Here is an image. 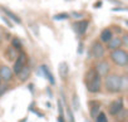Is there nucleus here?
<instances>
[{
  "label": "nucleus",
  "instance_id": "nucleus-31",
  "mask_svg": "<svg viewBox=\"0 0 128 122\" xmlns=\"http://www.w3.org/2000/svg\"><path fill=\"white\" fill-rule=\"evenodd\" d=\"M78 54H82L83 53V43H79V47H78Z\"/></svg>",
  "mask_w": 128,
  "mask_h": 122
},
{
  "label": "nucleus",
  "instance_id": "nucleus-36",
  "mask_svg": "<svg viewBox=\"0 0 128 122\" xmlns=\"http://www.w3.org/2000/svg\"><path fill=\"white\" fill-rule=\"evenodd\" d=\"M2 83H3V82H2V79H0V84H2Z\"/></svg>",
  "mask_w": 128,
  "mask_h": 122
},
{
  "label": "nucleus",
  "instance_id": "nucleus-11",
  "mask_svg": "<svg viewBox=\"0 0 128 122\" xmlns=\"http://www.w3.org/2000/svg\"><path fill=\"white\" fill-rule=\"evenodd\" d=\"M88 104H89V114L94 119L97 117V114L100 112V102L97 99H90L88 102Z\"/></svg>",
  "mask_w": 128,
  "mask_h": 122
},
{
  "label": "nucleus",
  "instance_id": "nucleus-21",
  "mask_svg": "<svg viewBox=\"0 0 128 122\" xmlns=\"http://www.w3.org/2000/svg\"><path fill=\"white\" fill-rule=\"evenodd\" d=\"M72 101H73V112L74 111H79V108H80V103H79V97H78V94L77 93H73V96H72Z\"/></svg>",
  "mask_w": 128,
  "mask_h": 122
},
{
  "label": "nucleus",
  "instance_id": "nucleus-22",
  "mask_svg": "<svg viewBox=\"0 0 128 122\" xmlns=\"http://www.w3.org/2000/svg\"><path fill=\"white\" fill-rule=\"evenodd\" d=\"M120 79H122V92H126L128 88V76L127 73L120 74Z\"/></svg>",
  "mask_w": 128,
  "mask_h": 122
},
{
  "label": "nucleus",
  "instance_id": "nucleus-3",
  "mask_svg": "<svg viewBox=\"0 0 128 122\" xmlns=\"http://www.w3.org/2000/svg\"><path fill=\"white\" fill-rule=\"evenodd\" d=\"M84 84H86V88H87L88 93L98 94L103 88V78L99 74H97L93 79H90L88 82H84Z\"/></svg>",
  "mask_w": 128,
  "mask_h": 122
},
{
  "label": "nucleus",
  "instance_id": "nucleus-10",
  "mask_svg": "<svg viewBox=\"0 0 128 122\" xmlns=\"http://www.w3.org/2000/svg\"><path fill=\"white\" fill-rule=\"evenodd\" d=\"M39 68H40V71H42V73H43V77L48 79L49 84L54 86V84H55V77L53 76L50 68H49L46 64H42V66H39Z\"/></svg>",
  "mask_w": 128,
  "mask_h": 122
},
{
  "label": "nucleus",
  "instance_id": "nucleus-24",
  "mask_svg": "<svg viewBox=\"0 0 128 122\" xmlns=\"http://www.w3.org/2000/svg\"><path fill=\"white\" fill-rule=\"evenodd\" d=\"M10 91V87L8 86V83H2V84H0V97H2V96H4L6 92H9Z\"/></svg>",
  "mask_w": 128,
  "mask_h": 122
},
{
  "label": "nucleus",
  "instance_id": "nucleus-13",
  "mask_svg": "<svg viewBox=\"0 0 128 122\" xmlns=\"http://www.w3.org/2000/svg\"><path fill=\"white\" fill-rule=\"evenodd\" d=\"M58 74H59V77L63 81H66L68 78V74H69V66H68V63H66V62L59 63V66H58Z\"/></svg>",
  "mask_w": 128,
  "mask_h": 122
},
{
  "label": "nucleus",
  "instance_id": "nucleus-27",
  "mask_svg": "<svg viewBox=\"0 0 128 122\" xmlns=\"http://www.w3.org/2000/svg\"><path fill=\"white\" fill-rule=\"evenodd\" d=\"M120 40H122V45L123 47H127L128 45V34H123V37L120 38Z\"/></svg>",
  "mask_w": 128,
  "mask_h": 122
},
{
  "label": "nucleus",
  "instance_id": "nucleus-17",
  "mask_svg": "<svg viewBox=\"0 0 128 122\" xmlns=\"http://www.w3.org/2000/svg\"><path fill=\"white\" fill-rule=\"evenodd\" d=\"M5 58L8 59V62H14L18 57V52L13 48V47H8L6 50H5Z\"/></svg>",
  "mask_w": 128,
  "mask_h": 122
},
{
  "label": "nucleus",
  "instance_id": "nucleus-4",
  "mask_svg": "<svg viewBox=\"0 0 128 122\" xmlns=\"http://www.w3.org/2000/svg\"><path fill=\"white\" fill-rule=\"evenodd\" d=\"M106 47L104 44H102L99 40H94L90 45V49H89V53H90V57L96 60H100V59H104V55H106Z\"/></svg>",
  "mask_w": 128,
  "mask_h": 122
},
{
  "label": "nucleus",
  "instance_id": "nucleus-18",
  "mask_svg": "<svg viewBox=\"0 0 128 122\" xmlns=\"http://www.w3.org/2000/svg\"><path fill=\"white\" fill-rule=\"evenodd\" d=\"M64 107H66V114H67V117H66V121L67 122H76V117H74V112H73V109H72V106L70 104H68V102L64 104Z\"/></svg>",
  "mask_w": 128,
  "mask_h": 122
},
{
  "label": "nucleus",
  "instance_id": "nucleus-6",
  "mask_svg": "<svg viewBox=\"0 0 128 122\" xmlns=\"http://www.w3.org/2000/svg\"><path fill=\"white\" fill-rule=\"evenodd\" d=\"M94 69L97 71V73L104 78L106 76H108L112 71V67H110V63L108 62L107 59H100V60H97V63H96V67Z\"/></svg>",
  "mask_w": 128,
  "mask_h": 122
},
{
  "label": "nucleus",
  "instance_id": "nucleus-19",
  "mask_svg": "<svg viewBox=\"0 0 128 122\" xmlns=\"http://www.w3.org/2000/svg\"><path fill=\"white\" fill-rule=\"evenodd\" d=\"M10 47H13L18 53H19V52H23V43H22V40H20L19 38H16V37L12 39V45H10Z\"/></svg>",
  "mask_w": 128,
  "mask_h": 122
},
{
  "label": "nucleus",
  "instance_id": "nucleus-15",
  "mask_svg": "<svg viewBox=\"0 0 128 122\" xmlns=\"http://www.w3.org/2000/svg\"><path fill=\"white\" fill-rule=\"evenodd\" d=\"M0 10L4 12V14L8 17L9 20H13V22L16 23V24H22V19H20L16 14H14L12 10H9V9H6V8H4V7H0Z\"/></svg>",
  "mask_w": 128,
  "mask_h": 122
},
{
  "label": "nucleus",
  "instance_id": "nucleus-34",
  "mask_svg": "<svg viewBox=\"0 0 128 122\" xmlns=\"http://www.w3.org/2000/svg\"><path fill=\"white\" fill-rule=\"evenodd\" d=\"M3 39H4V37H3V34H2V32H0V43L3 42Z\"/></svg>",
  "mask_w": 128,
  "mask_h": 122
},
{
  "label": "nucleus",
  "instance_id": "nucleus-9",
  "mask_svg": "<svg viewBox=\"0 0 128 122\" xmlns=\"http://www.w3.org/2000/svg\"><path fill=\"white\" fill-rule=\"evenodd\" d=\"M88 27H89V20H87V19H80L73 24V28L78 35H84Z\"/></svg>",
  "mask_w": 128,
  "mask_h": 122
},
{
  "label": "nucleus",
  "instance_id": "nucleus-14",
  "mask_svg": "<svg viewBox=\"0 0 128 122\" xmlns=\"http://www.w3.org/2000/svg\"><path fill=\"white\" fill-rule=\"evenodd\" d=\"M112 38H113V30L110 28H106V29L102 30V33L99 35V42L102 44H107Z\"/></svg>",
  "mask_w": 128,
  "mask_h": 122
},
{
  "label": "nucleus",
  "instance_id": "nucleus-35",
  "mask_svg": "<svg viewBox=\"0 0 128 122\" xmlns=\"http://www.w3.org/2000/svg\"><path fill=\"white\" fill-rule=\"evenodd\" d=\"M25 121H26V118H23V119H22L20 122H25Z\"/></svg>",
  "mask_w": 128,
  "mask_h": 122
},
{
  "label": "nucleus",
  "instance_id": "nucleus-32",
  "mask_svg": "<svg viewBox=\"0 0 128 122\" xmlns=\"http://www.w3.org/2000/svg\"><path fill=\"white\" fill-rule=\"evenodd\" d=\"M124 10H126L124 8H114L113 9V12H124Z\"/></svg>",
  "mask_w": 128,
  "mask_h": 122
},
{
  "label": "nucleus",
  "instance_id": "nucleus-20",
  "mask_svg": "<svg viewBox=\"0 0 128 122\" xmlns=\"http://www.w3.org/2000/svg\"><path fill=\"white\" fill-rule=\"evenodd\" d=\"M114 121H116V122H126V121H127V109L123 108L120 112H118V113L114 116Z\"/></svg>",
  "mask_w": 128,
  "mask_h": 122
},
{
  "label": "nucleus",
  "instance_id": "nucleus-5",
  "mask_svg": "<svg viewBox=\"0 0 128 122\" xmlns=\"http://www.w3.org/2000/svg\"><path fill=\"white\" fill-rule=\"evenodd\" d=\"M28 60H29V57H28V54H26L24 50L18 53V57H16V59L14 60V64H13V68H12L15 76H16L24 67L28 66Z\"/></svg>",
  "mask_w": 128,
  "mask_h": 122
},
{
  "label": "nucleus",
  "instance_id": "nucleus-23",
  "mask_svg": "<svg viewBox=\"0 0 128 122\" xmlns=\"http://www.w3.org/2000/svg\"><path fill=\"white\" fill-rule=\"evenodd\" d=\"M94 122H108V117H107V114L103 111H100L97 114V117L94 118Z\"/></svg>",
  "mask_w": 128,
  "mask_h": 122
},
{
  "label": "nucleus",
  "instance_id": "nucleus-26",
  "mask_svg": "<svg viewBox=\"0 0 128 122\" xmlns=\"http://www.w3.org/2000/svg\"><path fill=\"white\" fill-rule=\"evenodd\" d=\"M58 112L59 114H64V104L60 99H58Z\"/></svg>",
  "mask_w": 128,
  "mask_h": 122
},
{
  "label": "nucleus",
  "instance_id": "nucleus-12",
  "mask_svg": "<svg viewBox=\"0 0 128 122\" xmlns=\"http://www.w3.org/2000/svg\"><path fill=\"white\" fill-rule=\"evenodd\" d=\"M122 47H123V45H122L120 37H113V38L107 43V48H106V49H108L109 52H112V50L119 49V48H122Z\"/></svg>",
  "mask_w": 128,
  "mask_h": 122
},
{
  "label": "nucleus",
  "instance_id": "nucleus-8",
  "mask_svg": "<svg viewBox=\"0 0 128 122\" xmlns=\"http://www.w3.org/2000/svg\"><path fill=\"white\" fill-rule=\"evenodd\" d=\"M14 72L13 69L8 66V64H2L0 66V79L4 83H10L12 81H14Z\"/></svg>",
  "mask_w": 128,
  "mask_h": 122
},
{
  "label": "nucleus",
  "instance_id": "nucleus-30",
  "mask_svg": "<svg viewBox=\"0 0 128 122\" xmlns=\"http://www.w3.org/2000/svg\"><path fill=\"white\" fill-rule=\"evenodd\" d=\"M72 17L76 18V19H82L83 18V14L82 13H72Z\"/></svg>",
  "mask_w": 128,
  "mask_h": 122
},
{
  "label": "nucleus",
  "instance_id": "nucleus-7",
  "mask_svg": "<svg viewBox=\"0 0 128 122\" xmlns=\"http://www.w3.org/2000/svg\"><path fill=\"white\" fill-rule=\"evenodd\" d=\"M124 108V99L123 97H119L117 99H113L109 104H108V114L114 117L118 112H120Z\"/></svg>",
  "mask_w": 128,
  "mask_h": 122
},
{
  "label": "nucleus",
  "instance_id": "nucleus-1",
  "mask_svg": "<svg viewBox=\"0 0 128 122\" xmlns=\"http://www.w3.org/2000/svg\"><path fill=\"white\" fill-rule=\"evenodd\" d=\"M103 88L108 94H118L122 92V79L118 73H109L103 78Z\"/></svg>",
  "mask_w": 128,
  "mask_h": 122
},
{
  "label": "nucleus",
  "instance_id": "nucleus-16",
  "mask_svg": "<svg viewBox=\"0 0 128 122\" xmlns=\"http://www.w3.org/2000/svg\"><path fill=\"white\" fill-rule=\"evenodd\" d=\"M30 74H32V71H30V68L26 66V67H24V68L16 74V77H18V79H19L20 82H26V81L29 79Z\"/></svg>",
  "mask_w": 128,
  "mask_h": 122
},
{
  "label": "nucleus",
  "instance_id": "nucleus-25",
  "mask_svg": "<svg viewBox=\"0 0 128 122\" xmlns=\"http://www.w3.org/2000/svg\"><path fill=\"white\" fill-rule=\"evenodd\" d=\"M68 18H69V14H67V13H60V14H56L53 17L54 20H66Z\"/></svg>",
  "mask_w": 128,
  "mask_h": 122
},
{
  "label": "nucleus",
  "instance_id": "nucleus-33",
  "mask_svg": "<svg viewBox=\"0 0 128 122\" xmlns=\"http://www.w3.org/2000/svg\"><path fill=\"white\" fill-rule=\"evenodd\" d=\"M100 7H102V2H98L94 4V8H100Z\"/></svg>",
  "mask_w": 128,
  "mask_h": 122
},
{
  "label": "nucleus",
  "instance_id": "nucleus-2",
  "mask_svg": "<svg viewBox=\"0 0 128 122\" xmlns=\"http://www.w3.org/2000/svg\"><path fill=\"white\" fill-rule=\"evenodd\" d=\"M110 62L119 68H126L128 66V53L124 48H119L116 50H112L109 53Z\"/></svg>",
  "mask_w": 128,
  "mask_h": 122
},
{
  "label": "nucleus",
  "instance_id": "nucleus-28",
  "mask_svg": "<svg viewBox=\"0 0 128 122\" xmlns=\"http://www.w3.org/2000/svg\"><path fill=\"white\" fill-rule=\"evenodd\" d=\"M2 19L4 20V23H5V24H6L9 28H13V23H12V22H10V20H9L6 17H2Z\"/></svg>",
  "mask_w": 128,
  "mask_h": 122
},
{
  "label": "nucleus",
  "instance_id": "nucleus-29",
  "mask_svg": "<svg viewBox=\"0 0 128 122\" xmlns=\"http://www.w3.org/2000/svg\"><path fill=\"white\" fill-rule=\"evenodd\" d=\"M56 122H67V121H66V116H64V114H58Z\"/></svg>",
  "mask_w": 128,
  "mask_h": 122
}]
</instances>
